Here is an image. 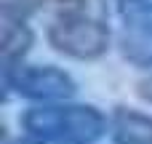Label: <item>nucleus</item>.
<instances>
[{
  "label": "nucleus",
  "mask_w": 152,
  "mask_h": 144,
  "mask_svg": "<svg viewBox=\"0 0 152 144\" xmlns=\"http://www.w3.org/2000/svg\"><path fill=\"white\" fill-rule=\"evenodd\" d=\"M32 45V32L24 24V19L3 16V40H0V56H3V75L16 69L21 59L27 56Z\"/></svg>",
  "instance_id": "nucleus-6"
},
{
  "label": "nucleus",
  "mask_w": 152,
  "mask_h": 144,
  "mask_svg": "<svg viewBox=\"0 0 152 144\" xmlns=\"http://www.w3.org/2000/svg\"><path fill=\"white\" fill-rule=\"evenodd\" d=\"M40 5L43 0H0L3 16H11V19H27L35 11H40Z\"/></svg>",
  "instance_id": "nucleus-7"
},
{
  "label": "nucleus",
  "mask_w": 152,
  "mask_h": 144,
  "mask_svg": "<svg viewBox=\"0 0 152 144\" xmlns=\"http://www.w3.org/2000/svg\"><path fill=\"white\" fill-rule=\"evenodd\" d=\"M112 139L115 144H152V118L131 107H118L112 112Z\"/></svg>",
  "instance_id": "nucleus-5"
},
{
  "label": "nucleus",
  "mask_w": 152,
  "mask_h": 144,
  "mask_svg": "<svg viewBox=\"0 0 152 144\" xmlns=\"http://www.w3.org/2000/svg\"><path fill=\"white\" fill-rule=\"evenodd\" d=\"M48 43L77 61L104 56L110 48L107 0H59L48 24Z\"/></svg>",
  "instance_id": "nucleus-1"
},
{
  "label": "nucleus",
  "mask_w": 152,
  "mask_h": 144,
  "mask_svg": "<svg viewBox=\"0 0 152 144\" xmlns=\"http://www.w3.org/2000/svg\"><path fill=\"white\" fill-rule=\"evenodd\" d=\"M3 83L16 96L29 99V102H40V104H45V102H64V99H69L77 91L72 75L59 69V67H51V64H43V67H37V64L35 67L19 64L16 69L3 75Z\"/></svg>",
  "instance_id": "nucleus-3"
},
{
  "label": "nucleus",
  "mask_w": 152,
  "mask_h": 144,
  "mask_svg": "<svg viewBox=\"0 0 152 144\" xmlns=\"http://www.w3.org/2000/svg\"><path fill=\"white\" fill-rule=\"evenodd\" d=\"M139 96H142L144 102H150V104H152V75L147 77V80L139 83Z\"/></svg>",
  "instance_id": "nucleus-8"
},
{
  "label": "nucleus",
  "mask_w": 152,
  "mask_h": 144,
  "mask_svg": "<svg viewBox=\"0 0 152 144\" xmlns=\"http://www.w3.org/2000/svg\"><path fill=\"white\" fill-rule=\"evenodd\" d=\"M21 126L29 136L48 144H91L104 134L107 120L91 104L45 102L27 110Z\"/></svg>",
  "instance_id": "nucleus-2"
},
{
  "label": "nucleus",
  "mask_w": 152,
  "mask_h": 144,
  "mask_svg": "<svg viewBox=\"0 0 152 144\" xmlns=\"http://www.w3.org/2000/svg\"><path fill=\"white\" fill-rule=\"evenodd\" d=\"M3 144H45V142H40V139H35V136H29V139H5Z\"/></svg>",
  "instance_id": "nucleus-9"
},
{
  "label": "nucleus",
  "mask_w": 152,
  "mask_h": 144,
  "mask_svg": "<svg viewBox=\"0 0 152 144\" xmlns=\"http://www.w3.org/2000/svg\"><path fill=\"white\" fill-rule=\"evenodd\" d=\"M120 53L134 67H152V0H118Z\"/></svg>",
  "instance_id": "nucleus-4"
}]
</instances>
